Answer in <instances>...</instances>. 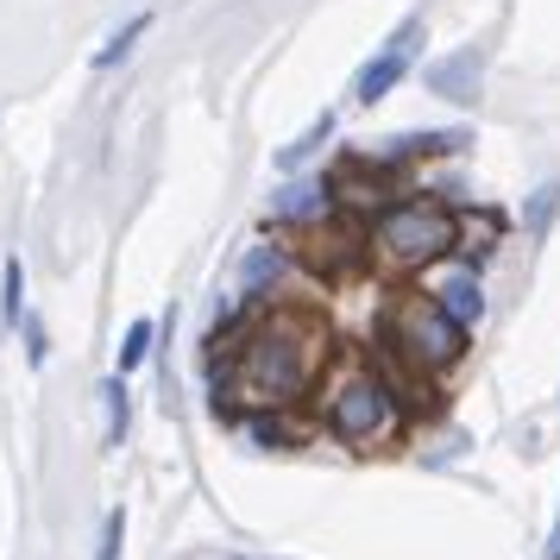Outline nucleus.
Listing matches in <instances>:
<instances>
[{"instance_id":"f257e3e1","label":"nucleus","mask_w":560,"mask_h":560,"mask_svg":"<svg viewBox=\"0 0 560 560\" xmlns=\"http://www.w3.org/2000/svg\"><path fill=\"white\" fill-rule=\"evenodd\" d=\"M328 359V334L315 315L303 308H283L271 322H258L228 359V397L246 409H278L290 397H303L315 372Z\"/></svg>"},{"instance_id":"f03ea898","label":"nucleus","mask_w":560,"mask_h":560,"mask_svg":"<svg viewBox=\"0 0 560 560\" xmlns=\"http://www.w3.org/2000/svg\"><path fill=\"white\" fill-rule=\"evenodd\" d=\"M384 347L416 372H447L466 353V322H454L434 296H404L384 322Z\"/></svg>"},{"instance_id":"7ed1b4c3","label":"nucleus","mask_w":560,"mask_h":560,"mask_svg":"<svg viewBox=\"0 0 560 560\" xmlns=\"http://www.w3.org/2000/svg\"><path fill=\"white\" fill-rule=\"evenodd\" d=\"M459 246V214L454 208L429 202V196H416V202H397L378 214V253L390 265H409V271H422L434 258H447Z\"/></svg>"},{"instance_id":"20e7f679","label":"nucleus","mask_w":560,"mask_h":560,"mask_svg":"<svg viewBox=\"0 0 560 560\" xmlns=\"http://www.w3.org/2000/svg\"><path fill=\"white\" fill-rule=\"evenodd\" d=\"M397 429H404V409H397V390L384 378H347L328 397V434L347 447H378Z\"/></svg>"},{"instance_id":"39448f33","label":"nucleus","mask_w":560,"mask_h":560,"mask_svg":"<svg viewBox=\"0 0 560 560\" xmlns=\"http://www.w3.org/2000/svg\"><path fill=\"white\" fill-rule=\"evenodd\" d=\"M416 45H422V20H404V26L390 32V45H384L365 70H359V82H353V102L359 107H372V102H384L397 82L409 77V57H416Z\"/></svg>"},{"instance_id":"423d86ee","label":"nucleus","mask_w":560,"mask_h":560,"mask_svg":"<svg viewBox=\"0 0 560 560\" xmlns=\"http://www.w3.org/2000/svg\"><path fill=\"white\" fill-rule=\"evenodd\" d=\"M479 77H485V51L479 45H466V51L441 57V63H429V95H441V102H479Z\"/></svg>"},{"instance_id":"0eeeda50","label":"nucleus","mask_w":560,"mask_h":560,"mask_svg":"<svg viewBox=\"0 0 560 560\" xmlns=\"http://www.w3.org/2000/svg\"><path fill=\"white\" fill-rule=\"evenodd\" d=\"M429 296L447 308L454 322H466V328H472V322L485 315V290H479V278H472V265H454V271H441V278L429 283Z\"/></svg>"},{"instance_id":"6e6552de","label":"nucleus","mask_w":560,"mask_h":560,"mask_svg":"<svg viewBox=\"0 0 560 560\" xmlns=\"http://www.w3.org/2000/svg\"><path fill=\"white\" fill-rule=\"evenodd\" d=\"M278 221H308V228H322L334 214V183H290L278 202H271Z\"/></svg>"},{"instance_id":"1a4fd4ad","label":"nucleus","mask_w":560,"mask_h":560,"mask_svg":"<svg viewBox=\"0 0 560 560\" xmlns=\"http://www.w3.org/2000/svg\"><path fill=\"white\" fill-rule=\"evenodd\" d=\"M466 145V132H397V139H384L372 164H404V158H429V152H459Z\"/></svg>"},{"instance_id":"9d476101","label":"nucleus","mask_w":560,"mask_h":560,"mask_svg":"<svg viewBox=\"0 0 560 560\" xmlns=\"http://www.w3.org/2000/svg\"><path fill=\"white\" fill-rule=\"evenodd\" d=\"M283 271H290V253H283V246H253L246 265H240V296L253 303L258 290H265V283H278Z\"/></svg>"},{"instance_id":"9b49d317","label":"nucleus","mask_w":560,"mask_h":560,"mask_svg":"<svg viewBox=\"0 0 560 560\" xmlns=\"http://www.w3.org/2000/svg\"><path fill=\"white\" fill-rule=\"evenodd\" d=\"M334 196L353 202V208H384V196H390V189H384V164L372 177H365V164H347V171L334 177Z\"/></svg>"},{"instance_id":"f8f14e48","label":"nucleus","mask_w":560,"mask_h":560,"mask_svg":"<svg viewBox=\"0 0 560 560\" xmlns=\"http://www.w3.org/2000/svg\"><path fill=\"white\" fill-rule=\"evenodd\" d=\"M20 322H26V265L7 258L0 265V334H13Z\"/></svg>"},{"instance_id":"ddd939ff","label":"nucleus","mask_w":560,"mask_h":560,"mask_svg":"<svg viewBox=\"0 0 560 560\" xmlns=\"http://www.w3.org/2000/svg\"><path fill=\"white\" fill-rule=\"evenodd\" d=\"M102 404H107V447H120L132 429V397H127V384H120V372L102 384Z\"/></svg>"},{"instance_id":"4468645a","label":"nucleus","mask_w":560,"mask_h":560,"mask_svg":"<svg viewBox=\"0 0 560 560\" xmlns=\"http://www.w3.org/2000/svg\"><path fill=\"white\" fill-rule=\"evenodd\" d=\"M145 32H152V13H132L127 26H120V32L102 45V51H95V70H114V63H120V57H127L139 38H145Z\"/></svg>"},{"instance_id":"2eb2a0df","label":"nucleus","mask_w":560,"mask_h":560,"mask_svg":"<svg viewBox=\"0 0 560 560\" xmlns=\"http://www.w3.org/2000/svg\"><path fill=\"white\" fill-rule=\"evenodd\" d=\"M555 214H560V183H541V189L529 196V214H523V228L541 240V233L555 228Z\"/></svg>"},{"instance_id":"dca6fc26","label":"nucleus","mask_w":560,"mask_h":560,"mask_svg":"<svg viewBox=\"0 0 560 560\" xmlns=\"http://www.w3.org/2000/svg\"><path fill=\"white\" fill-rule=\"evenodd\" d=\"M328 132H334V114H322V120H315V127H308L303 139H296V145H283V158H278V164H283V171H296L303 158H315V152H322V139H328Z\"/></svg>"},{"instance_id":"f3484780","label":"nucleus","mask_w":560,"mask_h":560,"mask_svg":"<svg viewBox=\"0 0 560 560\" xmlns=\"http://www.w3.org/2000/svg\"><path fill=\"white\" fill-rule=\"evenodd\" d=\"M20 340H26V365L38 372V365L51 359V334H45V322H38L32 308H26V322H20Z\"/></svg>"},{"instance_id":"a211bd4d","label":"nucleus","mask_w":560,"mask_h":560,"mask_svg":"<svg viewBox=\"0 0 560 560\" xmlns=\"http://www.w3.org/2000/svg\"><path fill=\"white\" fill-rule=\"evenodd\" d=\"M145 353H152V322H132L127 347H120V378H127L132 365H145Z\"/></svg>"},{"instance_id":"6ab92c4d","label":"nucleus","mask_w":560,"mask_h":560,"mask_svg":"<svg viewBox=\"0 0 560 560\" xmlns=\"http://www.w3.org/2000/svg\"><path fill=\"white\" fill-rule=\"evenodd\" d=\"M120 548H127V510H107V523H102V548H95V560H120Z\"/></svg>"}]
</instances>
